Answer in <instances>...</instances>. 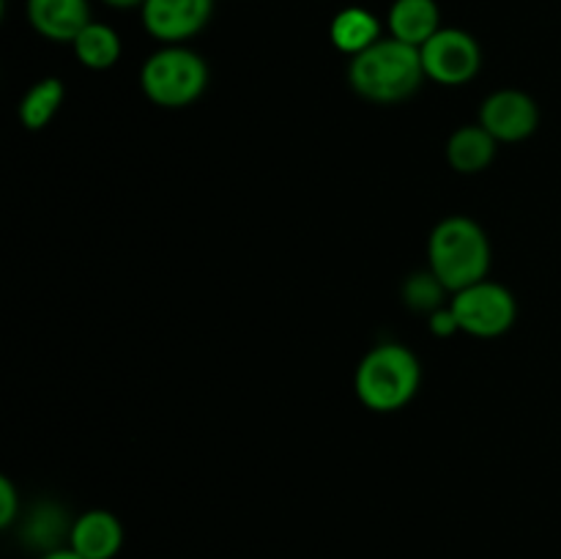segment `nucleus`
Segmentation results:
<instances>
[{"label":"nucleus","instance_id":"nucleus-1","mask_svg":"<svg viewBox=\"0 0 561 559\" xmlns=\"http://www.w3.org/2000/svg\"><path fill=\"white\" fill-rule=\"evenodd\" d=\"M491 239L477 219L449 214L433 225L427 236V269L449 290V296L488 280L491 272Z\"/></svg>","mask_w":561,"mask_h":559},{"label":"nucleus","instance_id":"nucleus-2","mask_svg":"<svg viewBox=\"0 0 561 559\" xmlns=\"http://www.w3.org/2000/svg\"><path fill=\"white\" fill-rule=\"evenodd\" d=\"M425 82L420 47L381 38L348 64V85L356 96L373 104H400L414 96Z\"/></svg>","mask_w":561,"mask_h":559},{"label":"nucleus","instance_id":"nucleus-3","mask_svg":"<svg viewBox=\"0 0 561 559\" xmlns=\"http://www.w3.org/2000/svg\"><path fill=\"white\" fill-rule=\"evenodd\" d=\"M422 387V362L409 345L378 343L362 356L354 373V392L367 411L394 414L416 398Z\"/></svg>","mask_w":561,"mask_h":559},{"label":"nucleus","instance_id":"nucleus-4","mask_svg":"<svg viewBox=\"0 0 561 559\" xmlns=\"http://www.w3.org/2000/svg\"><path fill=\"white\" fill-rule=\"evenodd\" d=\"M140 88L157 107H190L206 93L208 64L184 44H164L140 66Z\"/></svg>","mask_w":561,"mask_h":559},{"label":"nucleus","instance_id":"nucleus-5","mask_svg":"<svg viewBox=\"0 0 561 559\" xmlns=\"http://www.w3.org/2000/svg\"><path fill=\"white\" fill-rule=\"evenodd\" d=\"M449 307L458 318L460 332L482 340L507 334L518 318V301H515L513 290L493 280H480V283L453 294Z\"/></svg>","mask_w":561,"mask_h":559},{"label":"nucleus","instance_id":"nucleus-6","mask_svg":"<svg viewBox=\"0 0 561 559\" xmlns=\"http://www.w3.org/2000/svg\"><path fill=\"white\" fill-rule=\"evenodd\" d=\"M425 80L444 88L469 85L482 69V47L463 27H442L420 47Z\"/></svg>","mask_w":561,"mask_h":559},{"label":"nucleus","instance_id":"nucleus-7","mask_svg":"<svg viewBox=\"0 0 561 559\" xmlns=\"http://www.w3.org/2000/svg\"><path fill=\"white\" fill-rule=\"evenodd\" d=\"M214 0H146L140 5L142 27L162 44H184L208 25Z\"/></svg>","mask_w":561,"mask_h":559},{"label":"nucleus","instance_id":"nucleus-8","mask_svg":"<svg viewBox=\"0 0 561 559\" xmlns=\"http://www.w3.org/2000/svg\"><path fill=\"white\" fill-rule=\"evenodd\" d=\"M480 121L499 142H520L540 126V107L520 88H502L480 104Z\"/></svg>","mask_w":561,"mask_h":559},{"label":"nucleus","instance_id":"nucleus-9","mask_svg":"<svg viewBox=\"0 0 561 559\" xmlns=\"http://www.w3.org/2000/svg\"><path fill=\"white\" fill-rule=\"evenodd\" d=\"M25 14L33 31L55 44H71L93 22L88 0H27Z\"/></svg>","mask_w":561,"mask_h":559},{"label":"nucleus","instance_id":"nucleus-10","mask_svg":"<svg viewBox=\"0 0 561 559\" xmlns=\"http://www.w3.org/2000/svg\"><path fill=\"white\" fill-rule=\"evenodd\" d=\"M124 546V526L110 510H88L71 521L69 548L82 559H113Z\"/></svg>","mask_w":561,"mask_h":559},{"label":"nucleus","instance_id":"nucleus-11","mask_svg":"<svg viewBox=\"0 0 561 559\" xmlns=\"http://www.w3.org/2000/svg\"><path fill=\"white\" fill-rule=\"evenodd\" d=\"M389 36L422 47L442 31V9L436 0H394L387 14Z\"/></svg>","mask_w":561,"mask_h":559},{"label":"nucleus","instance_id":"nucleus-12","mask_svg":"<svg viewBox=\"0 0 561 559\" xmlns=\"http://www.w3.org/2000/svg\"><path fill=\"white\" fill-rule=\"evenodd\" d=\"M499 140L477 121V124L458 126L447 140V162L455 173L477 175L491 168L496 159Z\"/></svg>","mask_w":561,"mask_h":559},{"label":"nucleus","instance_id":"nucleus-13","mask_svg":"<svg viewBox=\"0 0 561 559\" xmlns=\"http://www.w3.org/2000/svg\"><path fill=\"white\" fill-rule=\"evenodd\" d=\"M383 36L378 16L373 11L362 9V5H348V9L337 11L332 25H329V42L334 44V49L348 55V58L365 53V49H370Z\"/></svg>","mask_w":561,"mask_h":559},{"label":"nucleus","instance_id":"nucleus-14","mask_svg":"<svg viewBox=\"0 0 561 559\" xmlns=\"http://www.w3.org/2000/svg\"><path fill=\"white\" fill-rule=\"evenodd\" d=\"M66 99V85L58 80V77H42V80L33 82L25 91V96L20 99V107H16V115H20L22 126L27 132H42L53 124V118L58 115V110L64 107Z\"/></svg>","mask_w":561,"mask_h":559},{"label":"nucleus","instance_id":"nucleus-15","mask_svg":"<svg viewBox=\"0 0 561 559\" xmlns=\"http://www.w3.org/2000/svg\"><path fill=\"white\" fill-rule=\"evenodd\" d=\"M75 49V58L80 60L85 69L91 71H107L113 69L121 60V36L115 33V27L104 25V22H88L80 31V36L71 42Z\"/></svg>","mask_w":561,"mask_h":559},{"label":"nucleus","instance_id":"nucleus-16","mask_svg":"<svg viewBox=\"0 0 561 559\" xmlns=\"http://www.w3.org/2000/svg\"><path fill=\"white\" fill-rule=\"evenodd\" d=\"M447 294L449 290L444 288V283L431 272V269L409 274L403 288H400L405 307H409L411 312H425V316H431L438 307H444V296Z\"/></svg>","mask_w":561,"mask_h":559},{"label":"nucleus","instance_id":"nucleus-17","mask_svg":"<svg viewBox=\"0 0 561 559\" xmlns=\"http://www.w3.org/2000/svg\"><path fill=\"white\" fill-rule=\"evenodd\" d=\"M20 515V493H16L11 477H0V526L9 529Z\"/></svg>","mask_w":561,"mask_h":559},{"label":"nucleus","instance_id":"nucleus-18","mask_svg":"<svg viewBox=\"0 0 561 559\" xmlns=\"http://www.w3.org/2000/svg\"><path fill=\"white\" fill-rule=\"evenodd\" d=\"M427 329H431L433 338H442V340L453 338V334L460 332V323H458V318H455L449 301L444 307H438L436 312H431V316H427Z\"/></svg>","mask_w":561,"mask_h":559},{"label":"nucleus","instance_id":"nucleus-19","mask_svg":"<svg viewBox=\"0 0 561 559\" xmlns=\"http://www.w3.org/2000/svg\"><path fill=\"white\" fill-rule=\"evenodd\" d=\"M104 5H110V9H118V11H126V9H140L146 0H102Z\"/></svg>","mask_w":561,"mask_h":559},{"label":"nucleus","instance_id":"nucleus-20","mask_svg":"<svg viewBox=\"0 0 561 559\" xmlns=\"http://www.w3.org/2000/svg\"><path fill=\"white\" fill-rule=\"evenodd\" d=\"M42 559H82L80 554L71 551V548H55V551H47Z\"/></svg>","mask_w":561,"mask_h":559}]
</instances>
